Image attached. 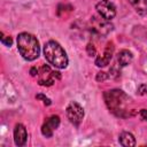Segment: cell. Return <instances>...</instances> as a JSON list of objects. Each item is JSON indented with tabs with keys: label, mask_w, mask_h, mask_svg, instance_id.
<instances>
[{
	"label": "cell",
	"mask_w": 147,
	"mask_h": 147,
	"mask_svg": "<svg viewBox=\"0 0 147 147\" xmlns=\"http://www.w3.org/2000/svg\"><path fill=\"white\" fill-rule=\"evenodd\" d=\"M92 22H93L92 28H93V30H94L95 32H98V33L106 34V33H108L109 31H111V29H113V26H111V25L108 23V21H107L106 18H103V17H102V20H96V17L93 16Z\"/></svg>",
	"instance_id": "10"
},
{
	"label": "cell",
	"mask_w": 147,
	"mask_h": 147,
	"mask_svg": "<svg viewBox=\"0 0 147 147\" xmlns=\"http://www.w3.org/2000/svg\"><path fill=\"white\" fill-rule=\"evenodd\" d=\"M108 77H109V76H108L107 72L100 71V72H98V75H96V80H98V82H103V80H106Z\"/></svg>",
	"instance_id": "16"
},
{
	"label": "cell",
	"mask_w": 147,
	"mask_h": 147,
	"mask_svg": "<svg viewBox=\"0 0 147 147\" xmlns=\"http://www.w3.org/2000/svg\"><path fill=\"white\" fill-rule=\"evenodd\" d=\"M133 60V55L129 49H121L117 53V62L119 63L121 67H126L129 65Z\"/></svg>",
	"instance_id": "11"
},
{
	"label": "cell",
	"mask_w": 147,
	"mask_h": 147,
	"mask_svg": "<svg viewBox=\"0 0 147 147\" xmlns=\"http://www.w3.org/2000/svg\"><path fill=\"white\" fill-rule=\"evenodd\" d=\"M65 114H67V117L70 121V123H72L75 126H79V124L82 123L84 115H85L84 108L76 101H71L67 106Z\"/></svg>",
	"instance_id": "5"
},
{
	"label": "cell",
	"mask_w": 147,
	"mask_h": 147,
	"mask_svg": "<svg viewBox=\"0 0 147 147\" xmlns=\"http://www.w3.org/2000/svg\"><path fill=\"white\" fill-rule=\"evenodd\" d=\"M127 2L134 8V10L139 15H147V0H127Z\"/></svg>",
	"instance_id": "13"
},
{
	"label": "cell",
	"mask_w": 147,
	"mask_h": 147,
	"mask_svg": "<svg viewBox=\"0 0 147 147\" xmlns=\"http://www.w3.org/2000/svg\"><path fill=\"white\" fill-rule=\"evenodd\" d=\"M118 141L124 147H133V146H136V138H134V136L132 133H130V132H126V131H124V132H122L119 134Z\"/></svg>",
	"instance_id": "12"
},
{
	"label": "cell",
	"mask_w": 147,
	"mask_h": 147,
	"mask_svg": "<svg viewBox=\"0 0 147 147\" xmlns=\"http://www.w3.org/2000/svg\"><path fill=\"white\" fill-rule=\"evenodd\" d=\"M30 74H31V76H38V69L37 68H31V70H30Z\"/></svg>",
	"instance_id": "20"
},
{
	"label": "cell",
	"mask_w": 147,
	"mask_h": 147,
	"mask_svg": "<svg viewBox=\"0 0 147 147\" xmlns=\"http://www.w3.org/2000/svg\"><path fill=\"white\" fill-rule=\"evenodd\" d=\"M86 52H87L88 56H95V55H96V49H95L94 45L91 44V42L87 44V46H86Z\"/></svg>",
	"instance_id": "15"
},
{
	"label": "cell",
	"mask_w": 147,
	"mask_h": 147,
	"mask_svg": "<svg viewBox=\"0 0 147 147\" xmlns=\"http://www.w3.org/2000/svg\"><path fill=\"white\" fill-rule=\"evenodd\" d=\"M113 53H114V44L110 41V42L107 44V47H106L103 54L100 55V56H98V57L95 59V64H96V67H99V68L107 67V65L109 64L111 57H113Z\"/></svg>",
	"instance_id": "8"
},
{
	"label": "cell",
	"mask_w": 147,
	"mask_h": 147,
	"mask_svg": "<svg viewBox=\"0 0 147 147\" xmlns=\"http://www.w3.org/2000/svg\"><path fill=\"white\" fill-rule=\"evenodd\" d=\"M103 98L109 111H111L117 117L125 118L134 115V109L131 108L132 100L124 91L118 88L109 90L103 93Z\"/></svg>",
	"instance_id": "1"
},
{
	"label": "cell",
	"mask_w": 147,
	"mask_h": 147,
	"mask_svg": "<svg viewBox=\"0 0 147 147\" xmlns=\"http://www.w3.org/2000/svg\"><path fill=\"white\" fill-rule=\"evenodd\" d=\"M95 9L107 21H111L116 16V6L110 0H100L95 5Z\"/></svg>",
	"instance_id": "6"
},
{
	"label": "cell",
	"mask_w": 147,
	"mask_h": 147,
	"mask_svg": "<svg viewBox=\"0 0 147 147\" xmlns=\"http://www.w3.org/2000/svg\"><path fill=\"white\" fill-rule=\"evenodd\" d=\"M17 49L26 61L36 60L40 54V46L37 38L29 32H21L17 36Z\"/></svg>",
	"instance_id": "2"
},
{
	"label": "cell",
	"mask_w": 147,
	"mask_h": 147,
	"mask_svg": "<svg viewBox=\"0 0 147 147\" xmlns=\"http://www.w3.org/2000/svg\"><path fill=\"white\" fill-rule=\"evenodd\" d=\"M44 56L49 64L57 69H64L69 63L65 51L55 40H49L44 45Z\"/></svg>",
	"instance_id": "3"
},
{
	"label": "cell",
	"mask_w": 147,
	"mask_h": 147,
	"mask_svg": "<svg viewBox=\"0 0 147 147\" xmlns=\"http://www.w3.org/2000/svg\"><path fill=\"white\" fill-rule=\"evenodd\" d=\"M59 71H53L48 65L44 64L38 69V83L41 86H52L56 79H60Z\"/></svg>",
	"instance_id": "4"
},
{
	"label": "cell",
	"mask_w": 147,
	"mask_h": 147,
	"mask_svg": "<svg viewBox=\"0 0 147 147\" xmlns=\"http://www.w3.org/2000/svg\"><path fill=\"white\" fill-rule=\"evenodd\" d=\"M0 36H1V38H0L1 44L5 45V46H7V47H10L11 44H13V39H11V37H10V36H3L2 32L0 33Z\"/></svg>",
	"instance_id": "14"
},
{
	"label": "cell",
	"mask_w": 147,
	"mask_h": 147,
	"mask_svg": "<svg viewBox=\"0 0 147 147\" xmlns=\"http://www.w3.org/2000/svg\"><path fill=\"white\" fill-rule=\"evenodd\" d=\"M138 94L139 95H146L147 94V85L146 84H141L138 87Z\"/></svg>",
	"instance_id": "18"
},
{
	"label": "cell",
	"mask_w": 147,
	"mask_h": 147,
	"mask_svg": "<svg viewBox=\"0 0 147 147\" xmlns=\"http://www.w3.org/2000/svg\"><path fill=\"white\" fill-rule=\"evenodd\" d=\"M26 140H28V132H26V129L23 124L21 123H17L15 125V129H14V141H15V145L21 147V146H24L26 144Z\"/></svg>",
	"instance_id": "9"
},
{
	"label": "cell",
	"mask_w": 147,
	"mask_h": 147,
	"mask_svg": "<svg viewBox=\"0 0 147 147\" xmlns=\"http://www.w3.org/2000/svg\"><path fill=\"white\" fill-rule=\"evenodd\" d=\"M36 98H37V99H41L46 106H49V105L52 103L51 99H49V98H47V96H45L44 94H37V95H36Z\"/></svg>",
	"instance_id": "17"
},
{
	"label": "cell",
	"mask_w": 147,
	"mask_h": 147,
	"mask_svg": "<svg viewBox=\"0 0 147 147\" xmlns=\"http://www.w3.org/2000/svg\"><path fill=\"white\" fill-rule=\"evenodd\" d=\"M139 115H140V118L142 121H147V109H141L139 111Z\"/></svg>",
	"instance_id": "19"
},
{
	"label": "cell",
	"mask_w": 147,
	"mask_h": 147,
	"mask_svg": "<svg viewBox=\"0 0 147 147\" xmlns=\"http://www.w3.org/2000/svg\"><path fill=\"white\" fill-rule=\"evenodd\" d=\"M60 125V117L57 115H52L51 117L46 118L42 126H41V133L46 138H51L53 136V132L59 127Z\"/></svg>",
	"instance_id": "7"
}]
</instances>
